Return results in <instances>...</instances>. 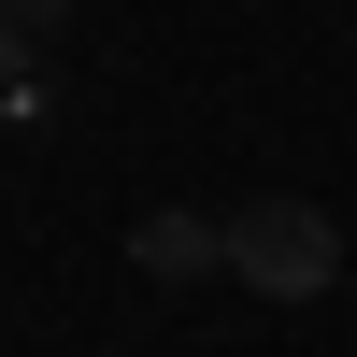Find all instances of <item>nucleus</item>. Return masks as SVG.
I'll use <instances>...</instances> for the list:
<instances>
[{"label":"nucleus","mask_w":357,"mask_h":357,"mask_svg":"<svg viewBox=\"0 0 357 357\" xmlns=\"http://www.w3.org/2000/svg\"><path fill=\"white\" fill-rule=\"evenodd\" d=\"M229 272H243L257 301H329L343 229L314 215V200H243V215H229Z\"/></svg>","instance_id":"obj_1"},{"label":"nucleus","mask_w":357,"mask_h":357,"mask_svg":"<svg viewBox=\"0 0 357 357\" xmlns=\"http://www.w3.org/2000/svg\"><path fill=\"white\" fill-rule=\"evenodd\" d=\"M57 15H72V0H0V29H29V43H43Z\"/></svg>","instance_id":"obj_3"},{"label":"nucleus","mask_w":357,"mask_h":357,"mask_svg":"<svg viewBox=\"0 0 357 357\" xmlns=\"http://www.w3.org/2000/svg\"><path fill=\"white\" fill-rule=\"evenodd\" d=\"M29 57H43V43H29V29H0V86H15V72H29Z\"/></svg>","instance_id":"obj_4"},{"label":"nucleus","mask_w":357,"mask_h":357,"mask_svg":"<svg viewBox=\"0 0 357 357\" xmlns=\"http://www.w3.org/2000/svg\"><path fill=\"white\" fill-rule=\"evenodd\" d=\"M129 272L143 286H200V272H229V229L215 215H143L129 229Z\"/></svg>","instance_id":"obj_2"}]
</instances>
